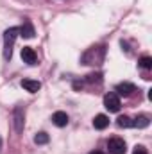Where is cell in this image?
I'll return each instance as SVG.
<instances>
[{"mask_svg": "<svg viewBox=\"0 0 152 154\" xmlns=\"http://www.w3.org/2000/svg\"><path fill=\"white\" fill-rule=\"evenodd\" d=\"M20 34V27H11L4 32V57L5 59H11L13 56V47H14V41Z\"/></svg>", "mask_w": 152, "mask_h": 154, "instance_id": "2", "label": "cell"}, {"mask_svg": "<svg viewBox=\"0 0 152 154\" xmlns=\"http://www.w3.org/2000/svg\"><path fill=\"white\" fill-rule=\"evenodd\" d=\"M108 149H109L111 154H125L127 145H125V142H123L122 138H111V140L108 142Z\"/></svg>", "mask_w": 152, "mask_h": 154, "instance_id": "5", "label": "cell"}, {"mask_svg": "<svg viewBox=\"0 0 152 154\" xmlns=\"http://www.w3.org/2000/svg\"><path fill=\"white\" fill-rule=\"evenodd\" d=\"M22 86L29 93H36V91H39V88H41V82L39 81H34V79H23L22 81Z\"/></svg>", "mask_w": 152, "mask_h": 154, "instance_id": "9", "label": "cell"}, {"mask_svg": "<svg viewBox=\"0 0 152 154\" xmlns=\"http://www.w3.org/2000/svg\"><path fill=\"white\" fill-rule=\"evenodd\" d=\"M52 122H54V125H57V127H65V125H68V115H66L65 111H56V113L52 115Z\"/></svg>", "mask_w": 152, "mask_h": 154, "instance_id": "8", "label": "cell"}, {"mask_svg": "<svg viewBox=\"0 0 152 154\" xmlns=\"http://www.w3.org/2000/svg\"><path fill=\"white\" fill-rule=\"evenodd\" d=\"M93 125H95V129H106L108 125H109V118L106 115H97L95 118H93Z\"/></svg>", "mask_w": 152, "mask_h": 154, "instance_id": "10", "label": "cell"}, {"mask_svg": "<svg viewBox=\"0 0 152 154\" xmlns=\"http://www.w3.org/2000/svg\"><path fill=\"white\" fill-rule=\"evenodd\" d=\"M34 143H38V145L48 143V134H47V133H38V134L34 136Z\"/></svg>", "mask_w": 152, "mask_h": 154, "instance_id": "15", "label": "cell"}, {"mask_svg": "<svg viewBox=\"0 0 152 154\" xmlns=\"http://www.w3.org/2000/svg\"><path fill=\"white\" fill-rule=\"evenodd\" d=\"M0 147H2V138H0Z\"/></svg>", "mask_w": 152, "mask_h": 154, "instance_id": "18", "label": "cell"}, {"mask_svg": "<svg viewBox=\"0 0 152 154\" xmlns=\"http://www.w3.org/2000/svg\"><path fill=\"white\" fill-rule=\"evenodd\" d=\"M138 65H140L143 70H150V68H152V57H150V56H143V57H140Z\"/></svg>", "mask_w": 152, "mask_h": 154, "instance_id": "13", "label": "cell"}, {"mask_svg": "<svg viewBox=\"0 0 152 154\" xmlns=\"http://www.w3.org/2000/svg\"><path fill=\"white\" fill-rule=\"evenodd\" d=\"M20 32H22V36H25V38H32V36H34V29H32V25H31L29 22H25L23 27H20Z\"/></svg>", "mask_w": 152, "mask_h": 154, "instance_id": "12", "label": "cell"}, {"mask_svg": "<svg viewBox=\"0 0 152 154\" xmlns=\"http://www.w3.org/2000/svg\"><path fill=\"white\" fill-rule=\"evenodd\" d=\"M132 154H149V152H147V149H145L143 145H136V147H134V152H132Z\"/></svg>", "mask_w": 152, "mask_h": 154, "instance_id": "16", "label": "cell"}, {"mask_svg": "<svg viewBox=\"0 0 152 154\" xmlns=\"http://www.w3.org/2000/svg\"><path fill=\"white\" fill-rule=\"evenodd\" d=\"M90 154H104V152H100V151H91Z\"/></svg>", "mask_w": 152, "mask_h": 154, "instance_id": "17", "label": "cell"}, {"mask_svg": "<svg viewBox=\"0 0 152 154\" xmlns=\"http://www.w3.org/2000/svg\"><path fill=\"white\" fill-rule=\"evenodd\" d=\"M104 106H106V109H108V111H111V113L120 111V106H122L120 97H118L116 93H108V95L104 97Z\"/></svg>", "mask_w": 152, "mask_h": 154, "instance_id": "4", "label": "cell"}, {"mask_svg": "<svg viewBox=\"0 0 152 154\" xmlns=\"http://www.w3.org/2000/svg\"><path fill=\"white\" fill-rule=\"evenodd\" d=\"M118 93L116 95H123V97H129V95H132L134 91H136V86L132 84V82H120V84H116V88H114Z\"/></svg>", "mask_w": 152, "mask_h": 154, "instance_id": "7", "label": "cell"}, {"mask_svg": "<svg viewBox=\"0 0 152 154\" xmlns=\"http://www.w3.org/2000/svg\"><path fill=\"white\" fill-rule=\"evenodd\" d=\"M149 124H150V120H149L147 115H140L132 120V127H138V129H143V127H147Z\"/></svg>", "mask_w": 152, "mask_h": 154, "instance_id": "11", "label": "cell"}, {"mask_svg": "<svg viewBox=\"0 0 152 154\" xmlns=\"http://www.w3.org/2000/svg\"><path fill=\"white\" fill-rule=\"evenodd\" d=\"M106 57V47L99 45V47H91L82 54V63L84 65H100L104 63Z\"/></svg>", "mask_w": 152, "mask_h": 154, "instance_id": "1", "label": "cell"}, {"mask_svg": "<svg viewBox=\"0 0 152 154\" xmlns=\"http://www.w3.org/2000/svg\"><path fill=\"white\" fill-rule=\"evenodd\" d=\"M22 59H23V63H27V65H36L38 56H36L34 48H31V47H23V48H22Z\"/></svg>", "mask_w": 152, "mask_h": 154, "instance_id": "6", "label": "cell"}, {"mask_svg": "<svg viewBox=\"0 0 152 154\" xmlns=\"http://www.w3.org/2000/svg\"><path fill=\"white\" fill-rule=\"evenodd\" d=\"M116 124H118V127H132V120L129 118V116H118V120H116Z\"/></svg>", "mask_w": 152, "mask_h": 154, "instance_id": "14", "label": "cell"}, {"mask_svg": "<svg viewBox=\"0 0 152 154\" xmlns=\"http://www.w3.org/2000/svg\"><path fill=\"white\" fill-rule=\"evenodd\" d=\"M23 125H25V109H23V106H16L13 109V127L20 134L23 131Z\"/></svg>", "mask_w": 152, "mask_h": 154, "instance_id": "3", "label": "cell"}]
</instances>
